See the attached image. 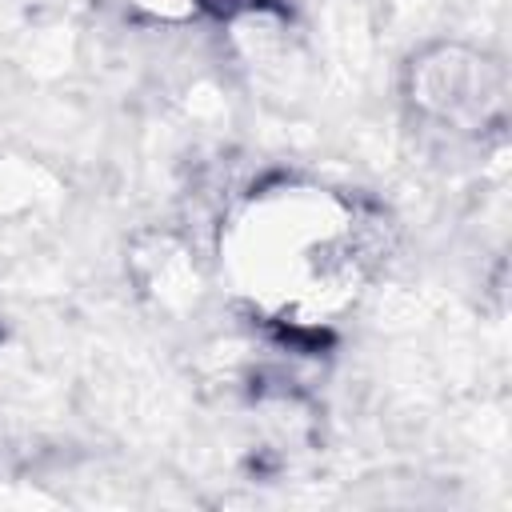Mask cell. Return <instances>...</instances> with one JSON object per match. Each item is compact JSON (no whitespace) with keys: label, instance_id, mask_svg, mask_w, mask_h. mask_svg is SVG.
Here are the masks:
<instances>
[{"label":"cell","instance_id":"cell-2","mask_svg":"<svg viewBox=\"0 0 512 512\" xmlns=\"http://www.w3.org/2000/svg\"><path fill=\"white\" fill-rule=\"evenodd\" d=\"M144 12H152V16H160V20H180V16H188L200 0H136Z\"/></svg>","mask_w":512,"mask_h":512},{"label":"cell","instance_id":"cell-1","mask_svg":"<svg viewBox=\"0 0 512 512\" xmlns=\"http://www.w3.org/2000/svg\"><path fill=\"white\" fill-rule=\"evenodd\" d=\"M416 72V88L412 100L452 124H468V120H484V108L500 100V88H488L484 80V64L464 60L456 48L440 52V60H424L412 68Z\"/></svg>","mask_w":512,"mask_h":512}]
</instances>
